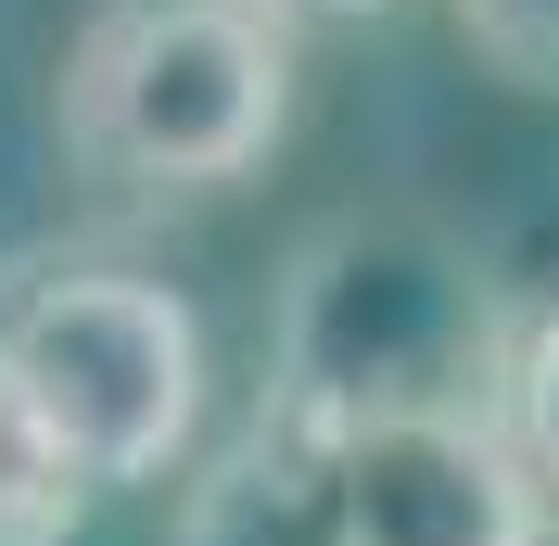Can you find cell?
<instances>
[{"instance_id": "cell-1", "label": "cell", "mask_w": 559, "mask_h": 546, "mask_svg": "<svg viewBox=\"0 0 559 546\" xmlns=\"http://www.w3.org/2000/svg\"><path fill=\"white\" fill-rule=\"evenodd\" d=\"M509 369H522V318L496 293L484 241H457L419 204H344L280 268L254 419H293V432L509 419Z\"/></svg>"}, {"instance_id": "cell-2", "label": "cell", "mask_w": 559, "mask_h": 546, "mask_svg": "<svg viewBox=\"0 0 559 546\" xmlns=\"http://www.w3.org/2000/svg\"><path fill=\"white\" fill-rule=\"evenodd\" d=\"M51 140L103 204H216L293 140V26L254 0H90Z\"/></svg>"}, {"instance_id": "cell-3", "label": "cell", "mask_w": 559, "mask_h": 546, "mask_svg": "<svg viewBox=\"0 0 559 546\" xmlns=\"http://www.w3.org/2000/svg\"><path fill=\"white\" fill-rule=\"evenodd\" d=\"M0 356L64 419L90 483H166L204 432V318L178 306V280L128 254H13Z\"/></svg>"}, {"instance_id": "cell-4", "label": "cell", "mask_w": 559, "mask_h": 546, "mask_svg": "<svg viewBox=\"0 0 559 546\" xmlns=\"http://www.w3.org/2000/svg\"><path fill=\"white\" fill-rule=\"evenodd\" d=\"M318 444H331L356 546H547L559 521L509 419H356Z\"/></svg>"}, {"instance_id": "cell-5", "label": "cell", "mask_w": 559, "mask_h": 546, "mask_svg": "<svg viewBox=\"0 0 559 546\" xmlns=\"http://www.w3.org/2000/svg\"><path fill=\"white\" fill-rule=\"evenodd\" d=\"M178 546H356L331 444L293 419H242L178 496Z\"/></svg>"}, {"instance_id": "cell-6", "label": "cell", "mask_w": 559, "mask_h": 546, "mask_svg": "<svg viewBox=\"0 0 559 546\" xmlns=\"http://www.w3.org/2000/svg\"><path fill=\"white\" fill-rule=\"evenodd\" d=\"M90 458L64 444V419L26 394V369L0 356V546H76V521H90Z\"/></svg>"}, {"instance_id": "cell-7", "label": "cell", "mask_w": 559, "mask_h": 546, "mask_svg": "<svg viewBox=\"0 0 559 546\" xmlns=\"http://www.w3.org/2000/svg\"><path fill=\"white\" fill-rule=\"evenodd\" d=\"M445 13L509 90H559V0H445Z\"/></svg>"}, {"instance_id": "cell-8", "label": "cell", "mask_w": 559, "mask_h": 546, "mask_svg": "<svg viewBox=\"0 0 559 546\" xmlns=\"http://www.w3.org/2000/svg\"><path fill=\"white\" fill-rule=\"evenodd\" d=\"M509 432H522L534 483L559 496V306L522 318V369H509Z\"/></svg>"}, {"instance_id": "cell-9", "label": "cell", "mask_w": 559, "mask_h": 546, "mask_svg": "<svg viewBox=\"0 0 559 546\" xmlns=\"http://www.w3.org/2000/svg\"><path fill=\"white\" fill-rule=\"evenodd\" d=\"M254 13H280V26H369V13H394V0H254Z\"/></svg>"}]
</instances>
